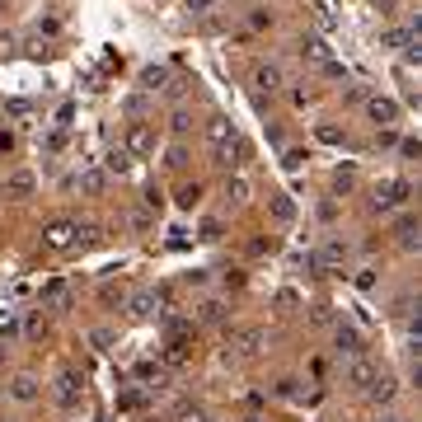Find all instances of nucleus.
<instances>
[{
	"mask_svg": "<svg viewBox=\"0 0 422 422\" xmlns=\"http://www.w3.org/2000/svg\"><path fill=\"white\" fill-rule=\"evenodd\" d=\"M235 141H240V136H235V123H230V118H211V123H207V145L216 150V160H221V165H225V155H230Z\"/></svg>",
	"mask_w": 422,
	"mask_h": 422,
	"instance_id": "f257e3e1",
	"label": "nucleus"
},
{
	"mask_svg": "<svg viewBox=\"0 0 422 422\" xmlns=\"http://www.w3.org/2000/svg\"><path fill=\"white\" fill-rule=\"evenodd\" d=\"M408 178H389V183H380L376 197H371V207L376 211H389V207H399V202H408Z\"/></svg>",
	"mask_w": 422,
	"mask_h": 422,
	"instance_id": "f03ea898",
	"label": "nucleus"
},
{
	"mask_svg": "<svg viewBox=\"0 0 422 422\" xmlns=\"http://www.w3.org/2000/svg\"><path fill=\"white\" fill-rule=\"evenodd\" d=\"M76 235H80L76 221H47L43 225V245L47 249H71V245H76Z\"/></svg>",
	"mask_w": 422,
	"mask_h": 422,
	"instance_id": "7ed1b4c3",
	"label": "nucleus"
},
{
	"mask_svg": "<svg viewBox=\"0 0 422 422\" xmlns=\"http://www.w3.org/2000/svg\"><path fill=\"white\" fill-rule=\"evenodd\" d=\"M343 380H347V385H356V389H376V366H371L366 356H347Z\"/></svg>",
	"mask_w": 422,
	"mask_h": 422,
	"instance_id": "20e7f679",
	"label": "nucleus"
},
{
	"mask_svg": "<svg viewBox=\"0 0 422 422\" xmlns=\"http://www.w3.org/2000/svg\"><path fill=\"white\" fill-rule=\"evenodd\" d=\"M80 399H85V380H80L76 371H66V376L56 380V403H61V408H80Z\"/></svg>",
	"mask_w": 422,
	"mask_h": 422,
	"instance_id": "39448f33",
	"label": "nucleus"
},
{
	"mask_svg": "<svg viewBox=\"0 0 422 422\" xmlns=\"http://www.w3.org/2000/svg\"><path fill=\"white\" fill-rule=\"evenodd\" d=\"M334 347H338V356H361L366 352V343H361V334H356L352 324H338L334 329Z\"/></svg>",
	"mask_w": 422,
	"mask_h": 422,
	"instance_id": "423d86ee",
	"label": "nucleus"
},
{
	"mask_svg": "<svg viewBox=\"0 0 422 422\" xmlns=\"http://www.w3.org/2000/svg\"><path fill=\"white\" fill-rule=\"evenodd\" d=\"M34 192H38V174H29V169H14L5 178V197H34Z\"/></svg>",
	"mask_w": 422,
	"mask_h": 422,
	"instance_id": "0eeeda50",
	"label": "nucleus"
},
{
	"mask_svg": "<svg viewBox=\"0 0 422 422\" xmlns=\"http://www.w3.org/2000/svg\"><path fill=\"white\" fill-rule=\"evenodd\" d=\"M300 56H305V61H310V66H329V61H334V52H329V43H324V38H300Z\"/></svg>",
	"mask_w": 422,
	"mask_h": 422,
	"instance_id": "6e6552de",
	"label": "nucleus"
},
{
	"mask_svg": "<svg viewBox=\"0 0 422 422\" xmlns=\"http://www.w3.org/2000/svg\"><path fill=\"white\" fill-rule=\"evenodd\" d=\"M150 145H155V132H150L145 123H136L132 132H127V145H123V150H132V155H150Z\"/></svg>",
	"mask_w": 422,
	"mask_h": 422,
	"instance_id": "1a4fd4ad",
	"label": "nucleus"
},
{
	"mask_svg": "<svg viewBox=\"0 0 422 422\" xmlns=\"http://www.w3.org/2000/svg\"><path fill=\"white\" fill-rule=\"evenodd\" d=\"M366 113H371V123H380V127L399 123V103H394V99H371Z\"/></svg>",
	"mask_w": 422,
	"mask_h": 422,
	"instance_id": "9d476101",
	"label": "nucleus"
},
{
	"mask_svg": "<svg viewBox=\"0 0 422 422\" xmlns=\"http://www.w3.org/2000/svg\"><path fill=\"white\" fill-rule=\"evenodd\" d=\"M10 399L14 403H34L38 399V380L34 376H14L10 380Z\"/></svg>",
	"mask_w": 422,
	"mask_h": 422,
	"instance_id": "9b49d317",
	"label": "nucleus"
},
{
	"mask_svg": "<svg viewBox=\"0 0 422 422\" xmlns=\"http://www.w3.org/2000/svg\"><path fill=\"white\" fill-rule=\"evenodd\" d=\"M254 85H258V94H277V89H282V71L277 66H258L254 71Z\"/></svg>",
	"mask_w": 422,
	"mask_h": 422,
	"instance_id": "f8f14e48",
	"label": "nucleus"
},
{
	"mask_svg": "<svg viewBox=\"0 0 422 422\" xmlns=\"http://www.w3.org/2000/svg\"><path fill=\"white\" fill-rule=\"evenodd\" d=\"M103 183H108V174H103L99 165L80 169V192H89V197H94V192H103Z\"/></svg>",
	"mask_w": 422,
	"mask_h": 422,
	"instance_id": "ddd939ff",
	"label": "nucleus"
},
{
	"mask_svg": "<svg viewBox=\"0 0 422 422\" xmlns=\"http://www.w3.org/2000/svg\"><path fill=\"white\" fill-rule=\"evenodd\" d=\"M132 314L136 319H150V314H155V291H136L132 296Z\"/></svg>",
	"mask_w": 422,
	"mask_h": 422,
	"instance_id": "4468645a",
	"label": "nucleus"
},
{
	"mask_svg": "<svg viewBox=\"0 0 422 422\" xmlns=\"http://www.w3.org/2000/svg\"><path fill=\"white\" fill-rule=\"evenodd\" d=\"M272 216H277V221H296V202H291L287 192H272Z\"/></svg>",
	"mask_w": 422,
	"mask_h": 422,
	"instance_id": "2eb2a0df",
	"label": "nucleus"
},
{
	"mask_svg": "<svg viewBox=\"0 0 422 422\" xmlns=\"http://www.w3.org/2000/svg\"><path fill=\"white\" fill-rule=\"evenodd\" d=\"M394 235H399V245H403V249H418V221H413V216H403Z\"/></svg>",
	"mask_w": 422,
	"mask_h": 422,
	"instance_id": "dca6fc26",
	"label": "nucleus"
},
{
	"mask_svg": "<svg viewBox=\"0 0 422 422\" xmlns=\"http://www.w3.org/2000/svg\"><path fill=\"white\" fill-rule=\"evenodd\" d=\"M165 80H169V71H165V66H145V71H141V85H145V89H160Z\"/></svg>",
	"mask_w": 422,
	"mask_h": 422,
	"instance_id": "f3484780",
	"label": "nucleus"
},
{
	"mask_svg": "<svg viewBox=\"0 0 422 422\" xmlns=\"http://www.w3.org/2000/svg\"><path fill=\"white\" fill-rule=\"evenodd\" d=\"M43 300H47V305H66V282H47Z\"/></svg>",
	"mask_w": 422,
	"mask_h": 422,
	"instance_id": "a211bd4d",
	"label": "nucleus"
},
{
	"mask_svg": "<svg viewBox=\"0 0 422 422\" xmlns=\"http://www.w3.org/2000/svg\"><path fill=\"white\" fill-rule=\"evenodd\" d=\"M202 319H207V324H221L225 319V305H221V300H202Z\"/></svg>",
	"mask_w": 422,
	"mask_h": 422,
	"instance_id": "6ab92c4d",
	"label": "nucleus"
},
{
	"mask_svg": "<svg viewBox=\"0 0 422 422\" xmlns=\"http://www.w3.org/2000/svg\"><path fill=\"white\" fill-rule=\"evenodd\" d=\"M103 165H108L113 174H127V165H132V160H127V150L118 145V150H108V160H103Z\"/></svg>",
	"mask_w": 422,
	"mask_h": 422,
	"instance_id": "aec40b11",
	"label": "nucleus"
},
{
	"mask_svg": "<svg viewBox=\"0 0 422 422\" xmlns=\"http://www.w3.org/2000/svg\"><path fill=\"white\" fill-rule=\"evenodd\" d=\"M235 343H240V352H258V343H263V334H258V329H245V334L235 338Z\"/></svg>",
	"mask_w": 422,
	"mask_h": 422,
	"instance_id": "412c9836",
	"label": "nucleus"
},
{
	"mask_svg": "<svg viewBox=\"0 0 422 422\" xmlns=\"http://www.w3.org/2000/svg\"><path fill=\"white\" fill-rule=\"evenodd\" d=\"M225 197H230V202H245L249 197V183H245V178H230V183H225Z\"/></svg>",
	"mask_w": 422,
	"mask_h": 422,
	"instance_id": "4be33fe9",
	"label": "nucleus"
},
{
	"mask_svg": "<svg viewBox=\"0 0 422 422\" xmlns=\"http://www.w3.org/2000/svg\"><path fill=\"white\" fill-rule=\"evenodd\" d=\"M197 197H202L197 183H183V188H178V207H197Z\"/></svg>",
	"mask_w": 422,
	"mask_h": 422,
	"instance_id": "5701e85b",
	"label": "nucleus"
},
{
	"mask_svg": "<svg viewBox=\"0 0 422 422\" xmlns=\"http://www.w3.org/2000/svg\"><path fill=\"white\" fill-rule=\"evenodd\" d=\"M324 263H329V267L343 263V245H338V240H329V245H324Z\"/></svg>",
	"mask_w": 422,
	"mask_h": 422,
	"instance_id": "b1692460",
	"label": "nucleus"
},
{
	"mask_svg": "<svg viewBox=\"0 0 422 422\" xmlns=\"http://www.w3.org/2000/svg\"><path fill=\"white\" fill-rule=\"evenodd\" d=\"M183 10H188V14H211V10H216V0H183Z\"/></svg>",
	"mask_w": 422,
	"mask_h": 422,
	"instance_id": "393cba45",
	"label": "nucleus"
},
{
	"mask_svg": "<svg viewBox=\"0 0 422 422\" xmlns=\"http://www.w3.org/2000/svg\"><path fill=\"white\" fill-rule=\"evenodd\" d=\"M178 422H207V413H202V408H188V403H183V408H178Z\"/></svg>",
	"mask_w": 422,
	"mask_h": 422,
	"instance_id": "a878e982",
	"label": "nucleus"
},
{
	"mask_svg": "<svg viewBox=\"0 0 422 422\" xmlns=\"http://www.w3.org/2000/svg\"><path fill=\"white\" fill-rule=\"evenodd\" d=\"M356 287H361V291L376 287V267H361V272H356Z\"/></svg>",
	"mask_w": 422,
	"mask_h": 422,
	"instance_id": "bb28decb",
	"label": "nucleus"
},
{
	"mask_svg": "<svg viewBox=\"0 0 422 422\" xmlns=\"http://www.w3.org/2000/svg\"><path fill=\"white\" fill-rule=\"evenodd\" d=\"M319 141H329V145H338V141H343V132H338V127H329V123H324V127H319Z\"/></svg>",
	"mask_w": 422,
	"mask_h": 422,
	"instance_id": "cd10ccee",
	"label": "nucleus"
},
{
	"mask_svg": "<svg viewBox=\"0 0 422 422\" xmlns=\"http://www.w3.org/2000/svg\"><path fill=\"white\" fill-rule=\"evenodd\" d=\"M89 343H94V347H108L113 334H108V329H94V334H89Z\"/></svg>",
	"mask_w": 422,
	"mask_h": 422,
	"instance_id": "c85d7f7f",
	"label": "nucleus"
},
{
	"mask_svg": "<svg viewBox=\"0 0 422 422\" xmlns=\"http://www.w3.org/2000/svg\"><path fill=\"white\" fill-rule=\"evenodd\" d=\"M300 160H310L305 150H287V169H300Z\"/></svg>",
	"mask_w": 422,
	"mask_h": 422,
	"instance_id": "c756f323",
	"label": "nucleus"
},
{
	"mask_svg": "<svg viewBox=\"0 0 422 422\" xmlns=\"http://www.w3.org/2000/svg\"><path fill=\"white\" fill-rule=\"evenodd\" d=\"M14 150V132H0V155H10Z\"/></svg>",
	"mask_w": 422,
	"mask_h": 422,
	"instance_id": "7c9ffc66",
	"label": "nucleus"
},
{
	"mask_svg": "<svg viewBox=\"0 0 422 422\" xmlns=\"http://www.w3.org/2000/svg\"><path fill=\"white\" fill-rule=\"evenodd\" d=\"M207 422H211V418H207Z\"/></svg>",
	"mask_w": 422,
	"mask_h": 422,
	"instance_id": "2f4dec72",
	"label": "nucleus"
}]
</instances>
